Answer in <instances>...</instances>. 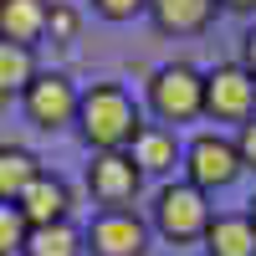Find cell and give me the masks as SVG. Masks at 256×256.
<instances>
[{"instance_id":"6da1fadb","label":"cell","mask_w":256,"mask_h":256,"mask_svg":"<svg viewBox=\"0 0 256 256\" xmlns=\"http://www.w3.org/2000/svg\"><path fill=\"white\" fill-rule=\"evenodd\" d=\"M77 128H82V138H88L98 154H113V148H128L138 138L144 113L118 82H98V88H88L82 102H77Z\"/></svg>"},{"instance_id":"7a4b0ae2","label":"cell","mask_w":256,"mask_h":256,"mask_svg":"<svg viewBox=\"0 0 256 256\" xmlns=\"http://www.w3.org/2000/svg\"><path fill=\"white\" fill-rule=\"evenodd\" d=\"M148 102L169 123L200 118L205 113V72H195L190 62H169V67H159L148 77Z\"/></svg>"},{"instance_id":"3957f363","label":"cell","mask_w":256,"mask_h":256,"mask_svg":"<svg viewBox=\"0 0 256 256\" xmlns=\"http://www.w3.org/2000/svg\"><path fill=\"white\" fill-rule=\"evenodd\" d=\"M210 226V205H205V190H195L190 180L180 184H164L154 195V230L164 241H200Z\"/></svg>"},{"instance_id":"277c9868","label":"cell","mask_w":256,"mask_h":256,"mask_svg":"<svg viewBox=\"0 0 256 256\" xmlns=\"http://www.w3.org/2000/svg\"><path fill=\"white\" fill-rule=\"evenodd\" d=\"M205 113L226 123L256 118V77L241 62H220L216 72H205Z\"/></svg>"},{"instance_id":"5b68a950","label":"cell","mask_w":256,"mask_h":256,"mask_svg":"<svg viewBox=\"0 0 256 256\" xmlns=\"http://www.w3.org/2000/svg\"><path fill=\"white\" fill-rule=\"evenodd\" d=\"M20 102H26V118L36 128H62V123H77V102L82 92L72 88V77L67 72H36L31 77V88L20 92Z\"/></svg>"},{"instance_id":"8992f818","label":"cell","mask_w":256,"mask_h":256,"mask_svg":"<svg viewBox=\"0 0 256 256\" xmlns=\"http://www.w3.org/2000/svg\"><path fill=\"white\" fill-rule=\"evenodd\" d=\"M82 246L92 256H144L148 251V226L134 210H98L92 226L82 230Z\"/></svg>"},{"instance_id":"52a82bcc","label":"cell","mask_w":256,"mask_h":256,"mask_svg":"<svg viewBox=\"0 0 256 256\" xmlns=\"http://www.w3.org/2000/svg\"><path fill=\"white\" fill-rule=\"evenodd\" d=\"M241 169H246V164H241V154H236V138L200 134L195 144L184 148V174H190L195 190H226Z\"/></svg>"},{"instance_id":"ba28073f","label":"cell","mask_w":256,"mask_h":256,"mask_svg":"<svg viewBox=\"0 0 256 256\" xmlns=\"http://www.w3.org/2000/svg\"><path fill=\"white\" fill-rule=\"evenodd\" d=\"M138 184H144V169L134 164L128 148L98 154V159L88 164V190H92V200H98L102 210H128V200L138 195Z\"/></svg>"},{"instance_id":"9c48e42d","label":"cell","mask_w":256,"mask_h":256,"mask_svg":"<svg viewBox=\"0 0 256 256\" xmlns=\"http://www.w3.org/2000/svg\"><path fill=\"white\" fill-rule=\"evenodd\" d=\"M16 210L26 216L31 230H36V226H56V220H67V216H72V190L62 184L56 174H46V169H41V180L16 200Z\"/></svg>"},{"instance_id":"30bf717a","label":"cell","mask_w":256,"mask_h":256,"mask_svg":"<svg viewBox=\"0 0 256 256\" xmlns=\"http://www.w3.org/2000/svg\"><path fill=\"white\" fill-rule=\"evenodd\" d=\"M220 0H148V20L164 36H195L216 20Z\"/></svg>"},{"instance_id":"8fae6325","label":"cell","mask_w":256,"mask_h":256,"mask_svg":"<svg viewBox=\"0 0 256 256\" xmlns=\"http://www.w3.org/2000/svg\"><path fill=\"white\" fill-rule=\"evenodd\" d=\"M46 16H52V0H0V41L36 46L46 36Z\"/></svg>"},{"instance_id":"7c38bea8","label":"cell","mask_w":256,"mask_h":256,"mask_svg":"<svg viewBox=\"0 0 256 256\" xmlns=\"http://www.w3.org/2000/svg\"><path fill=\"white\" fill-rule=\"evenodd\" d=\"M205 256H256V220L251 216H210Z\"/></svg>"},{"instance_id":"4fadbf2b","label":"cell","mask_w":256,"mask_h":256,"mask_svg":"<svg viewBox=\"0 0 256 256\" xmlns=\"http://www.w3.org/2000/svg\"><path fill=\"white\" fill-rule=\"evenodd\" d=\"M128 154H134V164L144 169V174H164V169H174V159H180V138H174V128L144 123L138 138L128 144Z\"/></svg>"},{"instance_id":"5bb4252c","label":"cell","mask_w":256,"mask_h":256,"mask_svg":"<svg viewBox=\"0 0 256 256\" xmlns=\"http://www.w3.org/2000/svg\"><path fill=\"white\" fill-rule=\"evenodd\" d=\"M36 180H41V159L31 154V148H20V144H0V200L16 205Z\"/></svg>"},{"instance_id":"9a60e30c","label":"cell","mask_w":256,"mask_h":256,"mask_svg":"<svg viewBox=\"0 0 256 256\" xmlns=\"http://www.w3.org/2000/svg\"><path fill=\"white\" fill-rule=\"evenodd\" d=\"M88 246H82V230L72 220H56V226H36L26 230V246H20V256H82Z\"/></svg>"},{"instance_id":"2e32d148","label":"cell","mask_w":256,"mask_h":256,"mask_svg":"<svg viewBox=\"0 0 256 256\" xmlns=\"http://www.w3.org/2000/svg\"><path fill=\"white\" fill-rule=\"evenodd\" d=\"M36 77V56L31 46H16V41H0V98L10 92H26Z\"/></svg>"},{"instance_id":"e0dca14e","label":"cell","mask_w":256,"mask_h":256,"mask_svg":"<svg viewBox=\"0 0 256 256\" xmlns=\"http://www.w3.org/2000/svg\"><path fill=\"white\" fill-rule=\"evenodd\" d=\"M26 216H20V210L16 205H6V200H0V256H10V251H20V246H26Z\"/></svg>"},{"instance_id":"ac0fdd59","label":"cell","mask_w":256,"mask_h":256,"mask_svg":"<svg viewBox=\"0 0 256 256\" xmlns=\"http://www.w3.org/2000/svg\"><path fill=\"white\" fill-rule=\"evenodd\" d=\"M46 31H52V41H72V36H77V10H72V6H56V0H52Z\"/></svg>"},{"instance_id":"d6986e66","label":"cell","mask_w":256,"mask_h":256,"mask_svg":"<svg viewBox=\"0 0 256 256\" xmlns=\"http://www.w3.org/2000/svg\"><path fill=\"white\" fill-rule=\"evenodd\" d=\"M92 10L102 20H134L138 10H148V0H92Z\"/></svg>"},{"instance_id":"ffe728a7","label":"cell","mask_w":256,"mask_h":256,"mask_svg":"<svg viewBox=\"0 0 256 256\" xmlns=\"http://www.w3.org/2000/svg\"><path fill=\"white\" fill-rule=\"evenodd\" d=\"M236 154H241L246 169H256V118L241 123V134H236Z\"/></svg>"},{"instance_id":"44dd1931","label":"cell","mask_w":256,"mask_h":256,"mask_svg":"<svg viewBox=\"0 0 256 256\" xmlns=\"http://www.w3.org/2000/svg\"><path fill=\"white\" fill-rule=\"evenodd\" d=\"M241 67L256 77V31H246V56H241Z\"/></svg>"},{"instance_id":"7402d4cb","label":"cell","mask_w":256,"mask_h":256,"mask_svg":"<svg viewBox=\"0 0 256 256\" xmlns=\"http://www.w3.org/2000/svg\"><path fill=\"white\" fill-rule=\"evenodd\" d=\"M226 10H256V0H220Z\"/></svg>"},{"instance_id":"603a6c76","label":"cell","mask_w":256,"mask_h":256,"mask_svg":"<svg viewBox=\"0 0 256 256\" xmlns=\"http://www.w3.org/2000/svg\"><path fill=\"white\" fill-rule=\"evenodd\" d=\"M246 216H251V220H256V195H251V210H246Z\"/></svg>"}]
</instances>
